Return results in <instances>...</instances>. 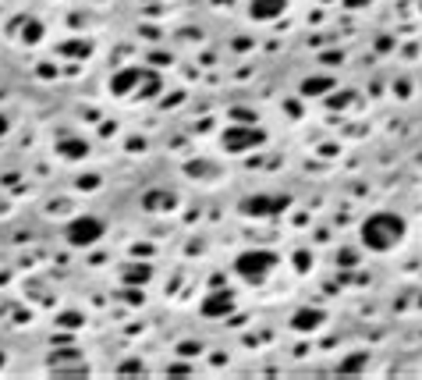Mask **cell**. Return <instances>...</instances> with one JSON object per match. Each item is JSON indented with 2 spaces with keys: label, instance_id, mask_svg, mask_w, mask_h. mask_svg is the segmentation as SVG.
Returning <instances> with one entry per match:
<instances>
[{
  "label": "cell",
  "instance_id": "obj_1",
  "mask_svg": "<svg viewBox=\"0 0 422 380\" xmlns=\"http://www.w3.org/2000/svg\"><path fill=\"white\" fill-rule=\"evenodd\" d=\"M401 238H405V221L387 210H379L362 224V245L373 252H390L401 245Z\"/></svg>",
  "mask_w": 422,
  "mask_h": 380
},
{
  "label": "cell",
  "instance_id": "obj_2",
  "mask_svg": "<svg viewBox=\"0 0 422 380\" xmlns=\"http://www.w3.org/2000/svg\"><path fill=\"white\" fill-rule=\"evenodd\" d=\"M273 267H277V252H270V249H248L235 260V273L248 284H263L273 273Z\"/></svg>",
  "mask_w": 422,
  "mask_h": 380
},
{
  "label": "cell",
  "instance_id": "obj_3",
  "mask_svg": "<svg viewBox=\"0 0 422 380\" xmlns=\"http://www.w3.org/2000/svg\"><path fill=\"white\" fill-rule=\"evenodd\" d=\"M103 231H107V224H103L99 217L82 214V217L68 221L65 238H68V245H75V249H89V245H96V242L103 238Z\"/></svg>",
  "mask_w": 422,
  "mask_h": 380
},
{
  "label": "cell",
  "instance_id": "obj_4",
  "mask_svg": "<svg viewBox=\"0 0 422 380\" xmlns=\"http://www.w3.org/2000/svg\"><path fill=\"white\" fill-rule=\"evenodd\" d=\"M150 89V93H156L160 89V75L156 71H150V68H124V71H117L114 78H110V89L117 93V96H128L132 89Z\"/></svg>",
  "mask_w": 422,
  "mask_h": 380
},
{
  "label": "cell",
  "instance_id": "obj_5",
  "mask_svg": "<svg viewBox=\"0 0 422 380\" xmlns=\"http://www.w3.org/2000/svg\"><path fill=\"white\" fill-rule=\"evenodd\" d=\"M263 142V132H256V128H227L224 132V146H227V153H242V150H248V146H259Z\"/></svg>",
  "mask_w": 422,
  "mask_h": 380
},
{
  "label": "cell",
  "instance_id": "obj_6",
  "mask_svg": "<svg viewBox=\"0 0 422 380\" xmlns=\"http://www.w3.org/2000/svg\"><path fill=\"white\" fill-rule=\"evenodd\" d=\"M281 11H288V0H252L248 4V14L256 18V22H273Z\"/></svg>",
  "mask_w": 422,
  "mask_h": 380
},
{
  "label": "cell",
  "instance_id": "obj_7",
  "mask_svg": "<svg viewBox=\"0 0 422 380\" xmlns=\"http://www.w3.org/2000/svg\"><path fill=\"white\" fill-rule=\"evenodd\" d=\"M231 306H235V302H231L227 291H213V299L202 302V313L206 316H220V313H231Z\"/></svg>",
  "mask_w": 422,
  "mask_h": 380
},
{
  "label": "cell",
  "instance_id": "obj_8",
  "mask_svg": "<svg viewBox=\"0 0 422 380\" xmlns=\"http://www.w3.org/2000/svg\"><path fill=\"white\" fill-rule=\"evenodd\" d=\"M294 331H316L323 324V313L320 309H302V313H294Z\"/></svg>",
  "mask_w": 422,
  "mask_h": 380
},
{
  "label": "cell",
  "instance_id": "obj_9",
  "mask_svg": "<svg viewBox=\"0 0 422 380\" xmlns=\"http://www.w3.org/2000/svg\"><path fill=\"white\" fill-rule=\"evenodd\" d=\"M57 150L65 153L68 160H78V157H86V153H89V142H82V139H60V142H57Z\"/></svg>",
  "mask_w": 422,
  "mask_h": 380
},
{
  "label": "cell",
  "instance_id": "obj_10",
  "mask_svg": "<svg viewBox=\"0 0 422 380\" xmlns=\"http://www.w3.org/2000/svg\"><path fill=\"white\" fill-rule=\"evenodd\" d=\"M174 206V196L171 192H150L145 196V210H156V214H163V210Z\"/></svg>",
  "mask_w": 422,
  "mask_h": 380
},
{
  "label": "cell",
  "instance_id": "obj_11",
  "mask_svg": "<svg viewBox=\"0 0 422 380\" xmlns=\"http://www.w3.org/2000/svg\"><path fill=\"white\" fill-rule=\"evenodd\" d=\"M284 203H288V199H263V196H259V199H248L245 210H248V214H273L270 206H281V210H284Z\"/></svg>",
  "mask_w": 422,
  "mask_h": 380
},
{
  "label": "cell",
  "instance_id": "obj_12",
  "mask_svg": "<svg viewBox=\"0 0 422 380\" xmlns=\"http://www.w3.org/2000/svg\"><path fill=\"white\" fill-rule=\"evenodd\" d=\"M330 86H333L330 78H309L305 86H302V93H305V96H312V93H323V89H330Z\"/></svg>",
  "mask_w": 422,
  "mask_h": 380
},
{
  "label": "cell",
  "instance_id": "obj_13",
  "mask_svg": "<svg viewBox=\"0 0 422 380\" xmlns=\"http://www.w3.org/2000/svg\"><path fill=\"white\" fill-rule=\"evenodd\" d=\"M362 363H366V359H362V355H358V359H348V363H344L341 370H358V366H362Z\"/></svg>",
  "mask_w": 422,
  "mask_h": 380
},
{
  "label": "cell",
  "instance_id": "obj_14",
  "mask_svg": "<svg viewBox=\"0 0 422 380\" xmlns=\"http://www.w3.org/2000/svg\"><path fill=\"white\" fill-rule=\"evenodd\" d=\"M348 8H362V4H369V0H344Z\"/></svg>",
  "mask_w": 422,
  "mask_h": 380
},
{
  "label": "cell",
  "instance_id": "obj_15",
  "mask_svg": "<svg viewBox=\"0 0 422 380\" xmlns=\"http://www.w3.org/2000/svg\"><path fill=\"white\" fill-rule=\"evenodd\" d=\"M4 132H8V118H4V114H0V135H4Z\"/></svg>",
  "mask_w": 422,
  "mask_h": 380
}]
</instances>
